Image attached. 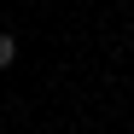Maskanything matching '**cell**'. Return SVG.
<instances>
[{
    "label": "cell",
    "mask_w": 134,
    "mask_h": 134,
    "mask_svg": "<svg viewBox=\"0 0 134 134\" xmlns=\"http://www.w3.org/2000/svg\"><path fill=\"white\" fill-rule=\"evenodd\" d=\"M12 64H18V35L0 29V70H12Z\"/></svg>",
    "instance_id": "cell-1"
}]
</instances>
